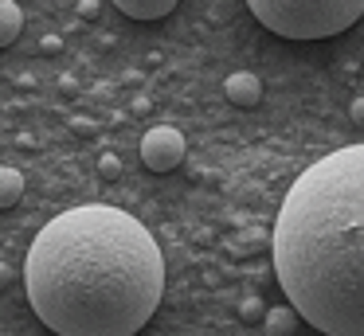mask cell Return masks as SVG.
Wrapping results in <instances>:
<instances>
[{
	"instance_id": "obj_3",
	"label": "cell",
	"mask_w": 364,
	"mask_h": 336,
	"mask_svg": "<svg viewBox=\"0 0 364 336\" xmlns=\"http://www.w3.org/2000/svg\"><path fill=\"white\" fill-rule=\"evenodd\" d=\"M251 16L282 39H329L364 16V0H247Z\"/></svg>"
},
{
	"instance_id": "obj_14",
	"label": "cell",
	"mask_w": 364,
	"mask_h": 336,
	"mask_svg": "<svg viewBox=\"0 0 364 336\" xmlns=\"http://www.w3.org/2000/svg\"><path fill=\"white\" fill-rule=\"evenodd\" d=\"M9 278H12V270H9V266H0V286H4Z\"/></svg>"
},
{
	"instance_id": "obj_13",
	"label": "cell",
	"mask_w": 364,
	"mask_h": 336,
	"mask_svg": "<svg viewBox=\"0 0 364 336\" xmlns=\"http://www.w3.org/2000/svg\"><path fill=\"white\" fill-rule=\"evenodd\" d=\"M95 8H98L95 0H82V4H79V16H95Z\"/></svg>"
},
{
	"instance_id": "obj_1",
	"label": "cell",
	"mask_w": 364,
	"mask_h": 336,
	"mask_svg": "<svg viewBox=\"0 0 364 336\" xmlns=\"http://www.w3.org/2000/svg\"><path fill=\"white\" fill-rule=\"evenodd\" d=\"M24 289L59 336H134L161 305L165 258L129 211L82 203L32 239Z\"/></svg>"
},
{
	"instance_id": "obj_9",
	"label": "cell",
	"mask_w": 364,
	"mask_h": 336,
	"mask_svg": "<svg viewBox=\"0 0 364 336\" xmlns=\"http://www.w3.org/2000/svg\"><path fill=\"white\" fill-rule=\"evenodd\" d=\"M20 195H24V176L9 164H0V211L4 207H16Z\"/></svg>"
},
{
	"instance_id": "obj_2",
	"label": "cell",
	"mask_w": 364,
	"mask_h": 336,
	"mask_svg": "<svg viewBox=\"0 0 364 336\" xmlns=\"http://www.w3.org/2000/svg\"><path fill=\"white\" fill-rule=\"evenodd\" d=\"M274 273L290 309L325 336H364V145L314 161L274 223Z\"/></svg>"
},
{
	"instance_id": "obj_6",
	"label": "cell",
	"mask_w": 364,
	"mask_h": 336,
	"mask_svg": "<svg viewBox=\"0 0 364 336\" xmlns=\"http://www.w3.org/2000/svg\"><path fill=\"white\" fill-rule=\"evenodd\" d=\"M114 4H118L129 20H161V16H168L181 0H114Z\"/></svg>"
},
{
	"instance_id": "obj_12",
	"label": "cell",
	"mask_w": 364,
	"mask_h": 336,
	"mask_svg": "<svg viewBox=\"0 0 364 336\" xmlns=\"http://www.w3.org/2000/svg\"><path fill=\"white\" fill-rule=\"evenodd\" d=\"M348 117H353L356 129H364V94H360V98H353V106H348Z\"/></svg>"
},
{
	"instance_id": "obj_5",
	"label": "cell",
	"mask_w": 364,
	"mask_h": 336,
	"mask_svg": "<svg viewBox=\"0 0 364 336\" xmlns=\"http://www.w3.org/2000/svg\"><path fill=\"white\" fill-rule=\"evenodd\" d=\"M223 94H228L231 106L251 109V106L262 102V82L251 75V70H235V75H228V82H223Z\"/></svg>"
},
{
	"instance_id": "obj_10",
	"label": "cell",
	"mask_w": 364,
	"mask_h": 336,
	"mask_svg": "<svg viewBox=\"0 0 364 336\" xmlns=\"http://www.w3.org/2000/svg\"><path fill=\"white\" fill-rule=\"evenodd\" d=\"M98 172H102L106 180H114V176H122V161L114 153H102L98 156Z\"/></svg>"
},
{
	"instance_id": "obj_7",
	"label": "cell",
	"mask_w": 364,
	"mask_h": 336,
	"mask_svg": "<svg viewBox=\"0 0 364 336\" xmlns=\"http://www.w3.org/2000/svg\"><path fill=\"white\" fill-rule=\"evenodd\" d=\"M20 28H24V12H20L16 0H0V47L16 43Z\"/></svg>"
},
{
	"instance_id": "obj_8",
	"label": "cell",
	"mask_w": 364,
	"mask_h": 336,
	"mask_svg": "<svg viewBox=\"0 0 364 336\" xmlns=\"http://www.w3.org/2000/svg\"><path fill=\"white\" fill-rule=\"evenodd\" d=\"M298 320H301V317L290 309V305H278V309H267L262 325H267V336H294Z\"/></svg>"
},
{
	"instance_id": "obj_4",
	"label": "cell",
	"mask_w": 364,
	"mask_h": 336,
	"mask_svg": "<svg viewBox=\"0 0 364 336\" xmlns=\"http://www.w3.org/2000/svg\"><path fill=\"white\" fill-rule=\"evenodd\" d=\"M141 161L149 172H173L184 161V137L173 125H157L141 137Z\"/></svg>"
},
{
	"instance_id": "obj_11",
	"label": "cell",
	"mask_w": 364,
	"mask_h": 336,
	"mask_svg": "<svg viewBox=\"0 0 364 336\" xmlns=\"http://www.w3.org/2000/svg\"><path fill=\"white\" fill-rule=\"evenodd\" d=\"M239 313H243L247 320H262V317H267V309H262V301H259V297H251V301H243V309H239Z\"/></svg>"
}]
</instances>
